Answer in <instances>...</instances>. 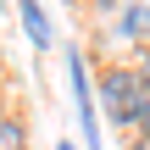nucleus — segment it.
Listing matches in <instances>:
<instances>
[{
  "mask_svg": "<svg viewBox=\"0 0 150 150\" xmlns=\"http://www.w3.org/2000/svg\"><path fill=\"white\" fill-rule=\"evenodd\" d=\"M100 6H117V0H100Z\"/></svg>",
  "mask_w": 150,
  "mask_h": 150,
  "instance_id": "0eeeda50",
  "label": "nucleus"
},
{
  "mask_svg": "<svg viewBox=\"0 0 150 150\" xmlns=\"http://www.w3.org/2000/svg\"><path fill=\"white\" fill-rule=\"evenodd\" d=\"M17 6H22V22H28V39H33L39 50H50V45H56V33H50V17L39 11V0H17Z\"/></svg>",
  "mask_w": 150,
  "mask_h": 150,
  "instance_id": "7ed1b4c3",
  "label": "nucleus"
},
{
  "mask_svg": "<svg viewBox=\"0 0 150 150\" xmlns=\"http://www.w3.org/2000/svg\"><path fill=\"white\" fill-rule=\"evenodd\" d=\"M100 95H106V111H111V122L134 128V122H139V111H145V100H150V83L139 78V72H122V67H111V72L100 78Z\"/></svg>",
  "mask_w": 150,
  "mask_h": 150,
  "instance_id": "f257e3e1",
  "label": "nucleus"
},
{
  "mask_svg": "<svg viewBox=\"0 0 150 150\" xmlns=\"http://www.w3.org/2000/svg\"><path fill=\"white\" fill-rule=\"evenodd\" d=\"M139 128H145V139H150V100H145V111H139Z\"/></svg>",
  "mask_w": 150,
  "mask_h": 150,
  "instance_id": "423d86ee",
  "label": "nucleus"
},
{
  "mask_svg": "<svg viewBox=\"0 0 150 150\" xmlns=\"http://www.w3.org/2000/svg\"><path fill=\"white\" fill-rule=\"evenodd\" d=\"M122 33H128V39H150V6H128Z\"/></svg>",
  "mask_w": 150,
  "mask_h": 150,
  "instance_id": "20e7f679",
  "label": "nucleus"
},
{
  "mask_svg": "<svg viewBox=\"0 0 150 150\" xmlns=\"http://www.w3.org/2000/svg\"><path fill=\"white\" fill-rule=\"evenodd\" d=\"M61 150H72V145H61Z\"/></svg>",
  "mask_w": 150,
  "mask_h": 150,
  "instance_id": "1a4fd4ad",
  "label": "nucleus"
},
{
  "mask_svg": "<svg viewBox=\"0 0 150 150\" xmlns=\"http://www.w3.org/2000/svg\"><path fill=\"white\" fill-rule=\"evenodd\" d=\"M0 150H22V122H17V117L0 122Z\"/></svg>",
  "mask_w": 150,
  "mask_h": 150,
  "instance_id": "39448f33",
  "label": "nucleus"
},
{
  "mask_svg": "<svg viewBox=\"0 0 150 150\" xmlns=\"http://www.w3.org/2000/svg\"><path fill=\"white\" fill-rule=\"evenodd\" d=\"M0 72H6V56H0Z\"/></svg>",
  "mask_w": 150,
  "mask_h": 150,
  "instance_id": "6e6552de",
  "label": "nucleus"
},
{
  "mask_svg": "<svg viewBox=\"0 0 150 150\" xmlns=\"http://www.w3.org/2000/svg\"><path fill=\"white\" fill-rule=\"evenodd\" d=\"M67 72H72V100H78V117H83V134H89V145L100 150V117H95V100H89V78H83V56H67Z\"/></svg>",
  "mask_w": 150,
  "mask_h": 150,
  "instance_id": "f03ea898",
  "label": "nucleus"
},
{
  "mask_svg": "<svg viewBox=\"0 0 150 150\" xmlns=\"http://www.w3.org/2000/svg\"><path fill=\"white\" fill-rule=\"evenodd\" d=\"M0 122H6V117H0Z\"/></svg>",
  "mask_w": 150,
  "mask_h": 150,
  "instance_id": "9d476101",
  "label": "nucleus"
}]
</instances>
